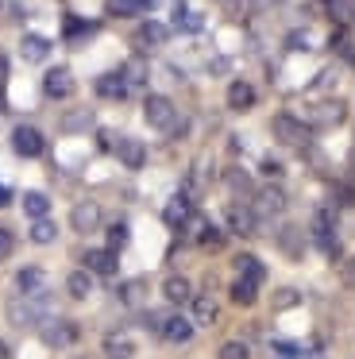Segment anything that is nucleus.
<instances>
[{
    "label": "nucleus",
    "instance_id": "09e8293b",
    "mask_svg": "<svg viewBox=\"0 0 355 359\" xmlns=\"http://www.w3.org/2000/svg\"><path fill=\"white\" fill-rule=\"evenodd\" d=\"M0 359H12V351H8V344L0 340Z\"/></svg>",
    "mask_w": 355,
    "mask_h": 359
},
{
    "label": "nucleus",
    "instance_id": "ea45409f",
    "mask_svg": "<svg viewBox=\"0 0 355 359\" xmlns=\"http://www.w3.org/2000/svg\"><path fill=\"white\" fill-rule=\"evenodd\" d=\"M332 47L340 50V58H344V62H355V43H347V35L340 32L336 39H332Z\"/></svg>",
    "mask_w": 355,
    "mask_h": 359
},
{
    "label": "nucleus",
    "instance_id": "2eb2a0df",
    "mask_svg": "<svg viewBox=\"0 0 355 359\" xmlns=\"http://www.w3.org/2000/svg\"><path fill=\"white\" fill-rule=\"evenodd\" d=\"M232 266H236V278H247V282H259L267 278V263H262L259 255H251V251H239L236 259H232Z\"/></svg>",
    "mask_w": 355,
    "mask_h": 359
},
{
    "label": "nucleus",
    "instance_id": "49530a36",
    "mask_svg": "<svg viewBox=\"0 0 355 359\" xmlns=\"http://www.w3.org/2000/svg\"><path fill=\"white\" fill-rule=\"evenodd\" d=\"M262 170H267V174H270V178H278V174H282V166H278V163H274V158H267V163H262Z\"/></svg>",
    "mask_w": 355,
    "mask_h": 359
},
{
    "label": "nucleus",
    "instance_id": "a211bd4d",
    "mask_svg": "<svg viewBox=\"0 0 355 359\" xmlns=\"http://www.w3.org/2000/svg\"><path fill=\"white\" fill-rule=\"evenodd\" d=\"M162 297H166L170 305H189L193 302V286L185 274H170L166 282H162Z\"/></svg>",
    "mask_w": 355,
    "mask_h": 359
},
{
    "label": "nucleus",
    "instance_id": "b1692460",
    "mask_svg": "<svg viewBox=\"0 0 355 359\" xmlns=\"http://www.w3.org/2000/svg\"><path fill=\"white\" fill-rule=\"evenodd\" d=\"M166 24H154V20H143V24H139V32H135V43L139 47H162V43H166Z\"/></svg>",
    "mask_w": 355,
    "mask_h": 359
},
{
    "label": "nucleus",
    "instance_id": "4be33fe9",
    "mask_svg": "<svg viewBox=\"0 0 355 359\" xmlns=\"http://www.w3.org/2000/svg\"><path fill=\"white\" fill-rule=\"evenodd\" d=\"M255 104V86L251 81H232L228 86V109L232 112H247Z\"/></svg>",
    "mask_w": 355,
    "mask_h": 359
},
{
    "label": "nucleus",
    "instance_id": "37998d69",
    "mask_svg": "<svg viewBox=\"0 0 355 359\" xmlns=\"http://www.w3.org/2000/svg\"><path fill=\"white\" fill-rule=\"evenodd\" d=\"M116 143H120V135H116V132H108V128H100V132H97V147L100 151H116Z\"/></svg>",
    "mask_w": 355,
    "mask_h": 359
},
{
    "label": "nucleus",
    "instance_id": "f03ea898",
    "mask_svg": "<svg viewBox=\"0 0 355 359\" xmlns=\"http://www.w3.org/2000/svg\"><path fill=\"white\" fill-rule=\"evenodd\" d=\"M143 120L154 128V132H174V128H178L174 101H170V97H162V93L147 97V101H143Z\"/></svg>",
    "mask_w": 355,
    "mask_h": 359
},
{
    "label": "nucleus",
    "instance_id": "9d476101",
    "mask_svg": "<svg viewBox=\"0 0 355 359\" xmlns=\"http://www.w3.org/2000/svg\"><path fill=\"white\" fill-rule=\"evenodd\" d=\"M81 263H85V271L93 274V278H112L116 274V251H108V248H89L81 255Z\"/></svg>",
    "mask_w": 355,
    "mask_h": 359
},
{
    "label": "nucleus",
    "instance_id": "8fccbe9b",
    "mask_svg": "<svg viewBox=\"0 0 355 359\" xmlns=\"http://www.w3.org/2000/svg\"><path fill=\"white\" fill-rule=\"evenodd\" d=\"M347 166H351V174H355V147H351V155H347Z\"/></svg>",
    "mask_w": 355,
    "mask_h": 359
},
{
    "label": "nucleus",
    "instance_id": "79ce46f5",
    "mask_svg": "<svg viewBox=\"0 0 355 359\" xmlns=\"http://www.w3.org/2000/svg\"><path fill=\"white\" fill-rule=\"evenodd\" d=\"M15 251V232L12 228H0V259H8Z\"/></svg>",
    "mask_w": 355,
    "mask_h": 359
},
{
    "label": "nucleus",
    "instance_id": "473e14b6",
    "mask_svg": "<svg viewBox=\"0 0 355 359\" xmlns=\"http://www.w3.org/2000/svg\"><path fill=\"white\" fill-rule=\"evenodd\" d=\"M54 236H58V228H54V220H31V243H54Z\"/></svg>",
    "mask_w": 355,
    "mask_h": 359
},
{
    "label": "nucleus",
    "instance_id": "cd10ccee",
    "mask_svg": "<svg viewBox=\"0 0 355 359\" xmlns=\"http://www.w3.org/2000/svg\"><path fill=\"white\" fill-rule=\"evenodd\" d=\"M228 297H232L236 305H255V302H259V282L236 278V282L228 286Z\"/></svg>",
    "mask_w": 355,
    "mask_h": 359
},
{
    "label": "nucleus",
    "instance_id": "6ab92c4d",
    "mask_svg": "<svg viewBox=\"0 0 355 359\" xmlns=\"http://www.w3.org/2000/svg\"><path fill=\"white\" fill-rule=\"evenodd\" d=\"M274 243H278V251H282V255H290V259H301V255H305V240H301V228H293V224H282V228H278Z\"/></svg>",
    "mask_w": 355,
    "mask_h": 359
},
{
    "label": "nucleus",
    "instance_id": "1a4fd4ad",
    "mask_svg": "<svg viewBox=\"0 0 355 359\" xmlns=\"http://www.w3.org/2000/svg\"><path fill=\"white\" fill-rule=\"evenodd\" d=\"M43 93L51 97V101H66V97H74V74H69L66 66L46 70L43 74Z\"/></svg>",
    "mask_w": 355,
    "mask_h": 359
},
{
    "label": "nucleus",
    "instance_id": "a878e982",
    "mask_svg": "<svg viewBox=\"0 0 355 359\" xmlns=\"http://www.w3.org/2000/svg\"><path fill=\"white\" fill-rule=\"evenodd\" d=\"M66 294L74 297V302H85V297L93 294V274L85 271V266H81V271H69V278H66Z\"/></svg>",
    "mask_w": 355,
    "mask_h": 359
},
{
    "label": "nucleus",
    "instance_id": "f8f14e48",
    "mask_svg": "<svg viewBox=\"0 0 355 359\" xmlns=\"http://www.w3.org/2000/svg\"><path fill=\"white\" fill-rule=\"evenodd\" d=\"M162 220H166L170 228H178V232H182V228L193 220V201H189V194H174V197H170L166 209H162Z\"/></svg>",
    "mask_w": 355,
    "mask_h": 359
},
{
    "label": "nucleus",
    "instance_id": "a18cd8bd",
    "mask_svg": "<svg viewBox=\"0 0 355 359\" xmlns=\"http://www.w3.org/2000/svg\"><path fill=\"white\" fill-rule=\"evenodd\" d=\"M178 27H185V32H201V16H185V12H178Z\"/></svg>",
    "mask_w": 355,
    "mask_h": 359
},
{
    "label": "nucleus",
    "instance_id": "7c9ffc66",
    "mask_svg": "<svg viewBox=\"0 0 355 359\" xmlns=\"http://www.w3.org/2000/svg\"><path fill=\"white\" fill-rule=\"evenodd\" d=\"M62 35H66L69 43L85 39V35H93V24H85L81 16H66V24H62Z\"/></svg>",
    "mask_w": 355,
    "mask_h": 359
},
{
    "label": "nucleus",
    "instance_id": "de8ad7c7",
    "mask_svg": "<svg viewBox=\"0 0 355 359\" xmlns=\"http://www.w3.org/2000/svg\"><path fill=\"white\" fill-rule=\"evenodd\" d=\"M8 201H12V189H8V186H0V209H4Z\"/></svg>",
    "mask_w": 355,
    "mask_h": 359
},
{
    "label": "nucleus",
    "instance_id": "4468645a",
    "mask_svg": "<svg viewBox=\"0 0 355 359\" xmlns=\"http://www.w3.org/2000/svg\"><path fill=\"white\" fill-rule=\"evenodd\" d=\"M105 359H135V336H128L123 328H116V332L105 336Z\"/></svg>",
    "mask_w": 355,
    "mask_h": 359
},
{
    "label": "nucleus",
    "instance_id": "e433bc0d",
    "mask_svg": "<svg viewBox=\"0 0 355 359\" xmlns=\"http://www.w3.org/2000/svg\"><path fill=\"white\" fill-rule=\"evenodd\" d=\"M143 290H147V282H143V278H135V282H123V286H120V302H123V305H139V297H143Z\"/></svg>",
    "mask_w": 355,
    "mask_h": 359
},
{
    "label": "nucleus",
    "instance_id": "412c9836",
    "mask_svg": "<svg viewBox=\"0 0 355 359\" xmlns=\"http://www.w3.org/2000/svg\"><path fill=\"white\" fill-rule=\"evenodd\" d=\"M43 282H46V271L39 263L20 266V274H15V290H20V294H39V290H43Z\"/></svg>",
    "mask_w": 355,
    "mask_h": 359
},
{
    "label": "nucleus",
    "instance_id": "7ed1b4c3",
    "mask_svg": "<svg viewBox=\"0 0 355 359\" xmlns=\"http://www.w3.org/2000/svg\"><path fill=\"white\" fill-rule=\"evenodd\" d=\"M77 336H81V328L66 317H46L43 325H39V340H43L46 348H69V344H77Z\"/></svg>",
    "mask_w": 355,
    "mask_h": 359
},
{
    "label": "nucleus",
    "instance_id": "c9c22d12",
    "mask_svg": "<svg viewBox=\"0 0 355 359\" xmlns=\"http://www.w3.org/2000/svg\"><path fill=\"white\" fill-rule=\"evenodd\" d=\"M89 124H93V112L77 109V112H69V116L62 120V132H85Z\"/></svg>",
    "mask_w": 355,
    "mask_h": 359
},
{
    "label": "nucleus",
    "instance_id": "20e7f679",
    "mask_svg": "<svg viewBox=\"0 0 355 359\" xmlns=\"http://www.w3.org/2000/svg\"><path fill=\"white\" fill-rule=\"evenodd\" d=\"M270 128H274V140H278V143H286V147H305L309 135H313V128H309L305 120L290 116V112H278Z\"/></svg>",
    "mask_w": 355,
    "mask_h": 359
},
{
    "label": "nucleus",
    "instance_id": "2f4dec72",
    "mask_svg": "<svg viewBox=\"0 0 355 359\" xmlns=\"http://www.w3.org/2000/svg\"><path fill=\"white\" fill-rule=\"evenodd\" d=\"M224 182H228V186H232V194H239V197L255 194V189H251V178H247V170H239V166H232V170L224 174Z\"/></svg>",
    "mask_w": 355,
    "mask_h": 359
},
{
    "label": "nucleus",
    "instance_id": "c85d7f7f",
    "mask_svg": "<svg viewBox=\"0 0 355 359\" xmlns=\"http://www.w3.org/2000/svg\"><path fill=\"white\" fill-rule=\"evenodd\" d=\"M120 74H123V81H128L131 89H143L147 86V62H143V58H131Z\"/></svg>",
    "mask_w": 355,
    "mask_h": 359
},
{
    "label": "nucleus",
    "instance_id": "72a5a7b5",
    "mask_svg": "<svg viewBox=\"0 0 355 359\" xmlns=\"http://www.w3.org/2000/svg\"><path fill=\"white\" fill-rule=\"evenodd\" d=\"M216 359H251V348L243 340H228L216 348Z\"/></svg>",
    "mask_w": 355,
    "mask_h": 359
},
{
    "label": "nucleus",
    "instance_id": "3c124183",
    "mask_svg": "<svg viewBox=\"0 0 355 359\" xmlns=\"http://www.w3.org/2000/svg\"><path fill=\"white\" fill-rule=\"evenodd\" d=\"M220 4H224V8H236V4H239V0H220Z\"/></svg>",
    "mask_w": 355,
    "mask_h": 359
},
{
    "label": "nucleus",
    "instance_id": "603ef678",
    "mask_svg": "<svg viewBox=\"0 0 355 359\" xmlns=\"http://www.w3.org/2000/svg\"><path fill=\"white\" fill-rule=\"evenodd\" d=\"M77 359H93V355H77Z\"/></svg>",
    "mask_w": 355,
    "mask_h": 359
},
{
    "label": "nucleus",
    "instance_id": "bb28decb",
    "mask_svg": "<svg viewBox=\"0 0 355 359\" xmlns=\"http://www.w3.org/2000/svg\"><path fill=\"white\" fill-rule=\"evenodd\" d=\"M23 212H27V220H46L51 217V197L39 194V189L23 194Z\"/></svg>",
    "mask_w": 355,
    "mask_h": 359
},
{
    "label": "nucleus",
    "instance_id": "aec40b11",
    "mask_svg": "<svg viewBox=\"0 0 355 359\" xmlns=\"http://www.w3.org/2000/svg\"><path fill=\"white\" fill-rule=\"evenodd\" d=\"M116 158H120L128 170H139V166L147 163V147L139 140H128V135H123V140L116 143Z\"/></svg>",
    "mask_w": 355,
    "mask_h": 359
},
{
    "label": "nucleus",
    "instance_id": "c756f323",
    "mask_svg": "<svg viewBox=\"0 0 355 359\" xmlns=\"http://www.w3.org/2000/svg\"><path fill=\"white\" fill-rule=\"evenodd\" d=\"M197 243H201V248H208V251H216V248H224V232L197 220Z\"/></svg>",
    "mask_w": 355,
    "mask_h": 359
},
{
    "label": "nucleus",
    "instance_id": "f3484780",
    "mask_svg": "<svg viewBox=\"0 0 355 359\" xmlns=\"http://www.w3.org/2000/svg\"><path fill=\"white\" fill-rule=\"evenodd\" d=\"M69 224H74L77 232H93V228L100 224V205L97 201H77L74 212H69Z\"/></svg>",
    "mask_w": 355,
    "mask_h": 359
},
{
    "label": "nucleus",
    "instance_id": "58836bf2",
    "mask_svg": "<svg viewBox=\"0 0 355 359\" xmlns=\"http://www.w3.org/2000/svg\"><path fill=\"white\" fill-rule=\"evenodd\" d=\"M128 243V224H112L108 228V251H120Z\"/></svg>",
    "mask_w": 355,
    "mask_h": 359
},
{
    "label": "nucleus",
    "instance_id": "423d86ee",
    "mask_svg": "<svg viewBox=\"0 0 355 359\" xmlns=\"http://www.w3.org/2000/svg\"><path fill=\"white\" fill-rule=\"evenodd\" d=\"M309 232H313L316 248L328 251V255H336V212H332L328 205L313 212V228H309Z\"/></svg>",
    "mask_w": 355,
    "mask_h": 359
},
{
    "label": "nucleus",
    "instance_id": "c03bdc74",
    "mask_svg": "<svg viewBox=\"0 0 355 359\" xmlns=\"http://www.w3.org/2000/svg\"><path fill=\"white\" fill-rule=\"evenodd\" d=\"M340 282H344V286H351V290H355V255L347 259L344 266H340Z\"/></svg>",
    "mask_w": 355,
    "mask_h": 359
},
{
    "label": "nucleus",
    "instance_id": "393cba45",
    "mask_svg": "<svg viewBox=\"0 0 355 359\" xmlns=\"http://www.w3.org/2000/svg\"><path fill=\"white\" fill-rule=\"evenodd\" d=\"M344 101H321L313 109V124H321V128H336L340 120H344Z\"/></svg>",
    "mask_w": 355,
    "mask_h": 359
},
{
    "label": "nucleus",
    "instance_id": "f704fd0d",
    "mask_svg": "<svg viewBox=\"0 0 355 359\" xmlns=\"http://www.w3.org/2000/svg\"><path fill=\"white\" fill-rule=\"evenodd\" d=\"M324 8L336 24H351V0H324Z\"/></svg>",
    "mask_w": 355,
    "mask_h": 359
},
{
    "label": "nucleus",
    "instance_id": "a19ab883",
    "mask_svg": "<svg viewBox=\"0 0 355 359\" xmlns=\"http://www.w3.org/2000/svg\"><path fill=\"white\" fill-rule=\"evenodd\" d=\"M135 8H139L135 0H108V12H112V16H131Z\"/></svg>",
    "mask_w": 355,
    "mask_h": 359
},
{
    "label": "nucleus",
    "instance_id": "864d4df0",
    "mask_svg": "<svg viewBox=\"0 0 355 359\" xmlns=\"http://www.w3.org/2000/svg\"><path fill=\"white\" fill-rule=\"evenodd\" d=\"M0 8H4V4H0Z\"/></svg>",
    "mask_w": 355,
    "mask_h": 359
},
{
    "label": "nucleus",
    "instance_id": "dca6fc26",
    "mask_svg": "<svg viewBox=\"0 0 355 359\" xmlns=\"http://www.w3.org/2000/svg\"><path fill=\"white\" fill-rule=\"evenodd\" d=\"M216 317H220V309H216V297H208V294H197L189 302V320L197 328H205V325H216Z\"/></svg>",
    "mask_w": 355,
    "mask_h": 359
},
{
    "label": "nucleus",
    "instance_id": "ddd939ff",
    "mask_svg": "<svg viewBox=\"0 0 355 359\" xmlns=\"http://www.w3.org/2000/svg\"><path fill=\"white\" fill-rule=\"evenodd\" d=\"M93 89H97V97H105V101H123V97L131 93V86L123 81V74H120V70L100 74V78L93 81Z\"/></svg>",
    "mask_w": 355,
    "mask_h": 359
},
{
    "label": "nucleus",
    "instance_id": "9b49d317",
    "mask_svg": "<svg viewBox=\"0 0 355 359\" xmlns=\"http://www.w3.org/2000/svg\"><path fill=\"white\" fill-rule=\"evenodd\" d=\"M193 328H197V325H193L185 313H170V317L162 320L159 336H162L166 344H189V340H193Z\"/></svg>",
    "mask_w": 355,
    "mask_h": 359
},
{
    "label": "nucleus",
    "instance_id": "39448f33",
    "mask_svg": "<svg viewBox=\"0 0 355 359\" xmlns=\"http://www.w3.org/2000/svg\"><path fill=\"white\" fill-rule=\"evenodd\" d=\"M224 224H228V236H239V240H247V236H255V224H259V217H255L251 205L232 201L228 209H224Z\"/></svg>",
    "mask_w": 355,
    "mask_h": 359
},
{
    "label": "nucleus",
    "instance_id": "f257e3e1",
    "mask_svg": "<svg viewBox=\"0 0 355 359\" xmlns=\"http://www.w3.org/2000/svg\"><path fill=\"white\" fill-rule=\"evenodd\" d=\"M46 309H51V294L39 290V294H20L8 302V320L15 328H39L46 320Z\"/></svg>",
    "mask_w": 355,
    "mask_h": 359
},
{
    "label": "nucleus",
    "instance_id": "4c0bfd02",
    "mask_svg": "<svg viewBox=\"0 0 355 359\" xmlns=\"http://www.w3.org/2000/svg\"><path fill=\"white\" fill-rule=\"evenodd\" d=\"M293 305H301V294L293 286H282L274 294V309H293Z\"/></svg>",
    "mask_w": 355,
    "mask_h": 359
},
{
    "label": "nucleus",
    "instance_id": "5701e85b",
    "mask_svg": "<svg viewBox=\"0 0 355 359\" xmlns=\"http://www.w3.org/2000/svg\"><path fill=\"white\" fill-rule=\"evenodd\" d=\"M46 55H51V39H43V35H23L20 39V58L23 62H43Z\"/></svg>",
    "mask_w": 355,
    "mask_h": 359
},
{
    "label": "nucleus",
    "instance_id": "0eeeda50",
    "mask_svg": "<svg viewBox=\"0 0 355 359\" xmlns=\"http://www.w3.org/2000/svg\"><path fill=\"white\" fill-rule=\"evenodd\" d=\"M251 209H255V217H259V220L278 217V212L286 209V189H282V186H262V189H255V194H251Z\"/></svg>",
    "mask_w": 355,
    "mask_h": 359
},
{
    "label": "nucleus",
    "instance_id": "6e6552de",
    "mask_svg": "<svg viewBox=\"0 0 355 359\" xmlns=\"http://www.w3.org/2000/svg\"><path fill=\"white\" fill-rule=\"evenodd\" d=\"M12 151L20 158H39L46 151V140H43V132L39 128H31V124H20L12 132Z\"/></svg>",
    "mask_w": 355,
    "mask_h": 359
}]
</instances>
